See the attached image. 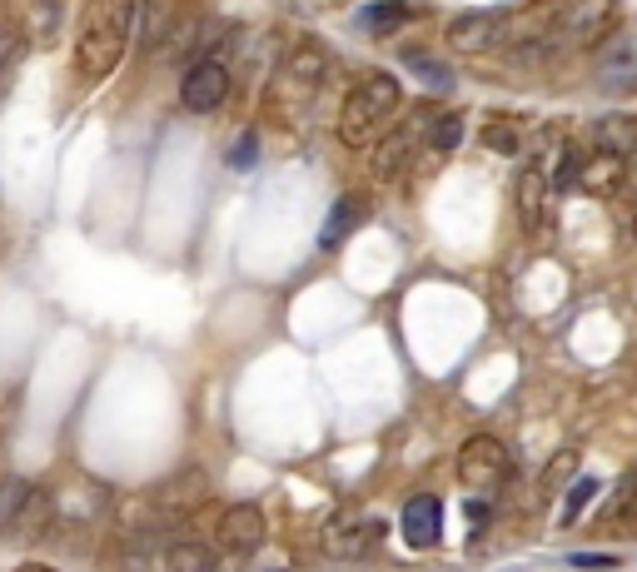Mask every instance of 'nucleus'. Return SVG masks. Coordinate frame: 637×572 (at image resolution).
Masks as SVG:
<instances>
[{"mask_svg":"<svg viewBox=\"0 0 637 572\" xmlns=\"http://www.w3.org/2000/svg\"><path fill=\"white\" fill-rule=\"evenodd\" d=\"M135 30V0H85L80 25H75V65L85 80H105L125 60Z\"/></svg>","mask_w":637,"mask_h":572,"instance_id":"1","label":"nucleus"},{"mask_svg":"<svg viewBox=\"0 0 637 572\" xmlns=\"http://www.w3.org/2000/svg\"><path fill=\"white\" fill-rule=\"evenodd\" d=\"M399 105H403V90L389 71L364 75V80L354 85V95L339 105V140L364 150V145L378 135V125H384L389 115H399Z\"/></svg>","mask_w":637,"mask_h":572,"instance_id":"2","label":"nucleus"},{"mask_svg":"<svg viewBox=\"0 0 637 572\" xmlns=\"http://www.w3.org/2000/svg\"><path fill=\"white\" fill-rule=\"evenodd\" d=\"M324 71H329V55H324L318 40L289 46V55L279 60V71H274V80H270L274 115H304L309 100H314L318 85H324Z\"/></svg>","mask_w":637,"mask_h":572,"instance_id":"3","label":"nucleus"},{"mask_svg":"<svg viewBox=\"0 0 637 572\" xmlns=\"http://www.w3.org/2000/svg\"><path fill=\"white\" fill-rule=\"evenodd\" d=\"M508 478H513V453H508L503 438L473 433L469 444L459 448V483L469 493H498Z\"/></svg>","mask_w":637,"mask_h":572,"instance_id":"4","label":"nucleus"},{"mask_svg":"<svg viewBox=\"0 0 637 572\" xmlns=\"http://www.w3.org/2000/svg\"><path fill=\"white\" fill-rule=\"evenodd\" d=\"M229 100V65L225 55H200L179 80V105L189 115H214Z\"/></svg>","mask_w":637,"mask_h":572,"instance_id":"5","label":"nucleus"},{"mask_svg":"<svg viewBox=\"0 0 637 572\" xmlns=\"http://www.w3.org/2000/svg\"><path fill=\"white\" fill-rule=\"evenodd\" d=\"M384 543V518H359V513H339L324 527V552L339 562H364L369 552Z\"/></svg>","mask_w":637,"mask_h":572,"instance_id":"6","label":"nucleus"},{"mask_svg":"<svg viewBox=\"0 0 637 572\" xmlns=\"http://www.w3.org/2000/svg\"><path fill=\"white\" fill-rule=\"evenodd\" d=\"M200 502H210V473L185 463L179 473H170V478L154 488L150 508L160 513V523H165V518H189Z\"/></svg>","mask_w":637,"mask_h":572,"instance_id":"7","label":"nucleus"},{"mask_svg":"<svg viewBox=\"0 0 637 572\" xmlns=\"http://www.w3.org/2000/svg\"><path fill=\"white\" fill-rule=\"evenodd\" d=\"M503 36H508L503 11H463V15H453V25H449V50H459V55H484V50H494Z\"/></svg>","mask_w":637,"mask_h":572,"instance_id":"8","label":"nucleus"},{"mask_svg":"<svg viewBox=\"0 0 637 572\" xmlns=\"http://www.w3.org/2000/svg\"><path fill=\"white\" fill-rule=\"evenodd\" d=\"M220 548L229 552V558H245V552H254L264 543V513L254 508V502H229L225 513H220Z\"/></svg>","mask_w":637,"mask_h":572,"instance_id":"9","label":"nucleus"},{"mask_svg":"<svg viewBox=\"0 0 637 572\" xmlns=\"http://www.w3.org/2000/svg\"><path fill=\"white\" fill-rule=\"evenodd\" d=\"M513 199H519V220L523 229H538L548 214V199H553V175H548L544 160H528L513 179Z\"/></svg>","mask_w":637,"mask_h":572,"instance_id":"10","label":"nucleus"},{"mask_svg":"<svg viewBox=\"0 0 637 572\" xmlns=\"http://www.w3.org/2000/svg\"><path fill=\"white\" fill-rule=\"evenodd\" d=\"M403 543L409 548H438V537H444V502L434 498V493H413L409 502H403Z\"/></svg>","mask_w":637,"mask_h":572,"instance_id":"11","label":"nucleus"},{"mask_svg":"<svg viewBox=\"0 0 637 572\" xmlns=\"http://www.w3.org/2000/svg\"><path fill=\"white\" fill-rule=\"evenodd\" d=\"M15 21H21V40L25 46H55L60 25H65V0H15Z\"/></svg>","mask_w":637,"mask_h":572,"instance_id":"12","label":"nucleus"},{"mask_svg":"<svg viewBox=\"0 0 637 572\" xmlns=\"http://www.w3.org/2000/svg\"><path fill=\"white\" fill-rule=\"evenodd\" d=\"M623 175H627V160L623 154H608V150H588L578 164V179H573V189H583V195H623Z\"/></svg>","mask_w":637,"mask_h":572,"instance_id":"13","label":"nucleus"},{"mask_svg":"<svg viewBox=\"0 0 637 572\" xmlns=\"http://www.w3.org/2000/svg\"><path fill=\"white\" fill-rule=\"evenodd\" d=\"M50 527H55V498H50L40 483H30V493L21 498V508H15L5 537H15V543H36V537H46Z\"/></svg>","mask_w":637,"mask_h":572,"instance_id":"14","label":"nucleus"},{"mask_svg":"<svg viewBox=\"0 0 637 572\" xmlns=\"http://www.w3.org/2000/svg\"><path fill=\"white\" fill-rule=\"evenodd\" d=\"M140 50H160L179 30V0H140Z\"/></svg>","mask_w":637,"mask_h":572,"instance_id":"15","label":"nucleus"},{"mask_svg":"<svg viewBox=\"0 0 637 572\" xmlns=\"http://www.w3.org/2000/svg\"><path fill=\"white\" fill-rule=\"evenodd\" d=\"M413 135H419V125H403V129H394V135L378 140V150L369 154V175H374V185L399 175V164L409 160V150H413Z\"/></svg>","mask_w":637,"mask_h":572,"instance_id":"16","label":"nucleus"},{"mask_svg":"<svg viewBox=\"0 0 637 572\" xmlns=\"http://www.w3.org/2000/svg\"><path fill=\"white\" fill-rule=\"evenodd\" d=\"M160 568L165 572H214V558L195 537H165L160 543Z\"/></svg>","mask_w":637,"mask_h":572,"instance_id":"17","label":"nucleus"},{"mask_svg":"<svg viewBox=\"0 0 637 572\" xmlns=\"http://www.w3.org/2000/svg\"><path fill=\"white\" fill-rule=\"evenodd\" d=\"M364 214H369V204H364L359 195L334 199V210H329V220H324V234H318V245H324V249L344 245V239H349V234L364 224Z\"/></svg>","mask_w":637,"mask_h":572,"instance_id":"18","label":"nucleus"},{"mask_svg":"<svg viewBox=\"0 0 637 572\" xmlns=\"http://www.w3.org/2000/svg\"><path fill=\"white\" fill-rule=\"evenodd\" d=\"M409 21H413L409 0H374V5L359 11V25H364L369 36H394V30H403Z\"/></svg>","mask_w":637,"mask_h":572,"instance_id":"19","label":"nucleus"},{"mask_svg":"<svg viewBox=\"0 0 637 572\" xmlns=\"http://www.w3.org/2000/svg\"><path fill=\"white\" fill-rule=\"evenodd\" d=\"M592 140H598V150L608 154H623L637 145V120L633 115H608L598 129H592Z\"/></svg>","mask_w":637,"mask_h":572,"instance_id":"20","label":"nucleus"},{"mask_svg":"<svg viewBox=\"0 0 637 572\" xmlns=\"http://www.w3.org/2000/svg\"><path fill=\"white\" fill-rule=\"evenodd\" d=\"M428 145H434L438 154H449L463 145V115L459 110H444V115H434V125H428Z\"/></svg>","mask_w":637,"mask_h":572,"instance_id":"21","label":"nucleus"},{"mask_svg":"<svg viewBox=\"0 0 637 572\" xmlns=\"http://www.w3.org/2000/svg\"><path fill=\"white\" fill-rule=\"evenodd\" d=\"M484 145L494 154H519L523 150V129H519V120H488L484 125Z\"/></svg>","mask_w":637,"mask_h":572,"instance_id":"22","label":"nucleus"},{"mask_svg":"<svg viewBox=\"0 0 637 572\" xmlns=\"http://www.w3.org/2000/svg\"><path fill=\"white\" fill-rule=\"evenodd\" d=\"M598 498V478H578L573 488H567V502H563V513H558V523L573 527L583 513H588V502Z\"/></svg>","mask_w":637,"mask_h":572,"instance_id":"23","label":"nucleus"},{"mask_svg":"<svg viewBox=\"0 0 637 572\" xmlns=\"http://www.w3.org/2000/svg\"><path fill=\"white\" fill-rule=\"evenodd\" d=\"M30 493V483L25 478H0V537H5V527H11L15 508H21V498Z\"/></svg>","mask_w":637,"mask_h":572,"instance_id":"24","label":"nucleus"},{"mask_svg":"<svg viewBox=\"0 0 637 572\" xmlns=\"http://www.w3.org/2000/svg\"><path fill=\"white\" fill-rule=\"evenodd\" d=\"M573 473H578V448H563V453H558L553 463H548L544 478H538V488H563V483L573 478Z\"/></svg>","mask_w":637,"mask_h":572,"instance_id":"25","label":"nucleus"},{"mask_svg":"<svg viewBox=\"0 0 637 572\" xmlns=\"http://www.w3.org/2000/svg\"><path fill=\"white\" fill-rule=\"evenodd\" d=\"M602 36H613V5H598V11L588 15V30H578V46L592 50Z\"/></svg>","mask_w":637,"mask_h":572,"instance_id":"26","label":"nucleus"},{"mask_svg":"<svg viewBox=\"0 0 637 572\" xmlns=\"http://www.w3.org/2000/svg\"><path fill=\"white\" fill-rule=\"evenodd\" d=\"M254 160H260V135L249 129V135H239L235 150H229V164H235V170H249Z\"/></svg>","mask_w":637,"mask_h":572,"instance_id":"27","label":"nucleus"},{"mask_svg":"<svg viewBox=\"0 0 637 572\" xmlns=\"http://www.w3.org/2000/svg\"><path fill=\"white\" fill-rule=\"evenodd\" d=\"M409 65H413V75H424L428 85H449V71H444V65H438V60L419 55V50H409Z\"/></svg>","mask_w":637,"mask_h":572,"instance_id":"28","label":"nucleus"},{"mask_svg":"<svg viewBox=\"0 0 637 572\" xmlns=\"http://www.w3.org/2000/svg\"><path fill=\"white\" fill-rule=\"evenodd\" d=\"M573 568H588V572H608V568H617V558H613V552H578V558H573Z\"/></svg>","mask_w":637,"mask_h":572,"instance_id":"29","label":"nucleus"},{"mask_svg":"<svg viewBox=\"0 0 637 572\" xmlns=\"http://www.w3.org/2000/svg\"><path fill=\"white\" fill-rule=\"evenodd\" d=\"M15 572H60V568H46V562H21Z\"/></svg>","mask_w":637,"mask_h":572,"instance_id":"30","label":"nucleus"}]
</instances>
